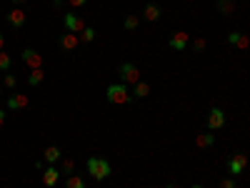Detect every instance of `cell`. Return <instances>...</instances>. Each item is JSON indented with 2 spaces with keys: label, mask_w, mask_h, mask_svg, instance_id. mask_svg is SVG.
<instances>
[{
  "label": "cell",
  "mask_w": 250,
  "mask_h": 188,
  "mask_svg": "<svg viewBox=\"0 0 250 188\" xmlns=\"http://www.w3.org/2000/svg\"><path fill=\"white\" fill-rule=\"evenodd\" d=\"M110 173H113V168H110V163L105 158H100V156L88 158V176H93L95 181H105Z\"/></svg>",
  "instance_id": "6da1fadb"
},
{
  "label": "cell",
  "mask_w": 250,
  "mask_h": 188,
  "mask_svg": "<svg viewBox=\"0 0 250 188\" xmlns=\"http://www.w3.org/2000/svg\"><path fill=\"white\" fill-rule=\"evenodd\" d=\"M105 95H108V100H110L113 106H125V103H130V100H133V95H130V91H128V85H123V83L108 85Z\"/></svg>",
  "instance_id": "7a4b0ae2"
},
{
  "label": "cell",
  "mask_w": 250,
  "mask_h": 188,
  "mask_svg": "<svg viewBox=\"0 0 250 188\" xmlns=\"http://www.w3.org/2000/svg\"><path fill=\"white\" fill-rule=\"evenodd\" d=\"M118 75H120L123 85H135V83L140 80V71H138V65H133V63H128V60L118 65Z\"/></svg>",
  "instance_id": "3957f363"
},
{
  "label": "cell",
  "mask_w": 250,
  "mask_h": 188,
  "mask_svg": "<svg viewBox=\"0 0 250 188\" xmlns=\"http://www.w3.org/2000/svg\"><path fill=\"white\" fill-rule=\"evenodd\" d=\"M63 23H65V30L68 33H75V36H80V33L85 30V20L80 18V15H75V13H65L63 15Z\"/></svg>",
  "instance_id": "277c9868"
},
{
  "label": "cell",
  "mask_w": 250,
  "mask_h": 188,
  "mask_svg": "<svg viewBox=\"0 0 250 188\" xmlns=\"http://www.w3.org/2000/svg\"><path fill=\"white\" fill-rule=\"evenodd\" d=\"M248 166V156L245 153H233V156L228 158V170H230V176H240L243 170Z\"/></svg>",
  "instance_id": "5b68a950"
},
{
  "label": "cell",
  "mask_w": 250,
  "mask_h": 188,
  "mask_svg": "<svg viewBox=\"0 0 250 188\" xmlns=\"http://www.w3.org/2000/svg\"><path fill=\"white\" fill-rule=\"evenodd\" d=\"M220 128H225V113L220 108H210V113H208V131L215 133Z\"/></svg>",
  "instance_id": "8992f818"
},
{
  "label": "cell",
  "mask_w": 250,
  "mask_h": 188,
  "mask_svg": "<svg viewBox=\"0 0 250 188\" xmlns=\"http://www.w3.org/2000/svg\"><path fill=\"white\" fill-rule=\"evenodd\" d=\"M20 58H23V63L30 68V71H35V68H43V56H40L35 48H25L23 53H20Z\"/></svg>",
  "instance_id": "52a82bcc"
},
{
  "label": "cell",
  "mask_w": 250,
  "mask_h": 188,
  "mask_svg": "<svg viewBox=\"0 0 250 188\" xmlns=\"http://www.w3.org/2000/svg\"><path fill=\"white\" fill-rule=\"evenodd\" d=\"M190 43V36L185 30H178V33H173L170 36V40H168V45L173 48V50H185V45Z\"/></svg>",
  "instance_id": "ba28073f"
},
{
  "label": "cell",
  "mask_w": 250,
  "mask_h": 188,
  "mask_svg": "<svg viewBox=\"0 0 250 188\" xmlns=\"http://www.w3.org/2000/svg\"><path fill=\"white\" fill-rule=\"evenodd\" d=\"M28 103H30V98L25 93H13L8 98V111H23V108H28Z\"/></svg>",
  "instance_id": "9c48e42d"
},
{
  "label": "cell",
  "mask_w": 250,
  "mask_h": 188,
  "mask_svg": "<svg viewBox=\"0 0 250 188\" xmlns=\"http://www.w3.org/2000/svg\"><path fill=\"white\" fill-rule=\"evenodd\" d=\"M58 178H60V168L50 166V168H45V170H43V186H48V188H55Z\"/></svg>",
  "instance_id": "30bf717a"
},
{
  "label": "cell",
  "mask_w": 250,
  "mask_h": 188,
  "mask_svg": "<svg viewBox=\"0 0 250 188\" xmlns=\"http://www.w3.org/2000/svg\"><path fill=\"white\" fill-rule=\"evenodd\" d=\"M8 23L18 30V28H23L25 25V10L23 8H13L10 13H8Z\"/></svg>",
  "instance_id": "8fae6325"
},
{
  "label": "cell",
  "mask_w": 250,
  "mask_h": 188,
  "mask_svg": "<svg viewBox=\"0 0 250 188\" xmlns=\"http://www.w3.org/2000/svg\"><path fill=\"white\" fill-rule=\"evenodd\" d=\"M80 45V36H75V33H63L60 36V48L63 50H75Z\"/></svg>",
  "instance_id": "7c38bea8"
},
{
  "label": "cell",
  "mask_w": 250,
  "mask_h": 188,
  "mask_svg": "<svg viewBox=\"0 0 250 188\" xmlns=\"http://www.w3.org/2000/svg\"><path fill=\"white\" fill-rule=\"evenodd\" d=\"M160 15H163V10H160V5H155V3H148V5H145V10H143V18H145L148 23L160 20Z\"/></svg>",
  "instance_id": "4fadbf2b"
},
{
  "label": "cell",
  "mask_w": 250,
  "mask_h": 188,
  "mask_svg": "<svg viewBox=\"0 0 250 188\" xmlns=\"http://www.w3.org/2000/svg\"><path fill=\"white\" fill-rule=\"evenodd\" d=\"M213 143H215V135H213L210 131H208V133H198V135H195V146H198V148H210Z\"/></svg>",
  "instance_id": "5bb4252c"
},
{
  "label": "cell",
  "mask_w": 250,
  "mask_h": 188,
  "mask_svg": "<svg viewBox=\"0 0 250 188\" xmlns=\"http://www.w3.org/2000/svg\"><path fill=\"white\" fill-rule=\"evenodd\" d=\"M43 156H45V161H48V163H58V161L63 158V153H60V148H58V146H48Z\"/></svg>",
  "instance_id": "9a60e30c"
},
{
  "label": "cell",
  "mask_w": 250,
  "mask_h": 188,
  "mask_svg": "<svg viewBox=\"0 0 250 188\" xmlns=\"http://www.w3.org/2000/svg\"><path fill=\"white\" fill-rule=\"evenodd\" d=\"M150 95V85L145 83V80H138L135 83V93H133V98H148Z\"/></svg>",
  "instance_id": "2e32d148"
},
{
  "label": "cell",
  "mask_w": 250,
  "mask_h": 188,
  "mask_svg": "<svg viewBox=\"0 0 250 188\" xmlns=\"http://www.w3.org/2000/svg\"><path fill=\"white\" fill-rule=\"evenodd\" d=\"M60 173L63 176H73L75 173V161L73 158H60Z\"/></svg>",
  "instance_id": "e0dca14e"
},
{
  "label": "cell",
  "mask_w": 250,
  "mask_h": 188,
  "mask_svg": "<svg viewBox=\"0 0 250 188\" xmlns=\"http://www.w3.org/2000/svg\"><path fill=\"white\" fill-rule=\"evenodd\" d=\"M45 80V71L43 68H35V71H30V75H28V83L30 85H40Z\"/></svg>",
  "instance_id": "ac0fdd59"
},
{
  "label": "cell",
  "mask_w": 250,
  "mask_h": 188,
  "mask_svg": "<svg viewBox=\"0 0 250 188\" xmlns=\"http://www.w3.org/2000/svg\"><path fill=\"white\" fill-rule=\"evenodd\" d=\"M218 10L223 15H233L235 13V3H233V0H218Z\"/></svg>",
  "instance_id": "d6986e66"
},
{
  "label": "cell",
  "mask_w": 250,
  "mask_h": 188,
  "mask_svg": "<svg viewBox=\"0 0 250 188\" xmlns=\"http://www.w3.org/2000/svg\"><path fill=\"white\" fill-rule=\"evenodd\" d=\"M138 25H140L138 15H125V20H123V28H125V30H138Z\"/></svg>",
  "instance_id": "ffe728a7"
},
{
  "label": "cell",
  "mask_w": 250,
  "mask_h": 188,
  "mask_svg": "<svg viewBox=\"0 0 250 188\" xmlns=\"http://www.w3.org/2000/svg\"><path fill=\"white\" fill-rule=\"evenodd\" d=\"M65 188H85V181H83L80 176L73 173V176H68V178H65Z\"/></svg>",
  "instance_id": "44dd1931"
},
{
  "label": "cell",
  "mask_w": 250,
  "mask_h": 188,
  "mask_svg": "<svg viewBox=\"0 0 250 188\" xmlns=\"http://www.w3.org/2000/svg\"><path fill=\"white\" fill-rule=\"evenodd\" d=\"M10 65H13V58L5 53V50H0V73L10 71Z\"/></svg>",
  "instance_id": "7402d4cb"
},
{
  "label": "cell",
  "mask_w": 250,
  "mask_h": 188,
  "mask_svg": "<svg viewBox=\"0 0 250 188\" xmlns=\"http://www.w3.org/2000/svg\"><path fill=\"white\" fill-rule=\"evenodd\" d=\"M80 40H85V43H93V40H95V28L85 25V30L80 33Z\"/></svg>",
  "instance_id": "603a6c76"
},
{
  "label": "cell",
  "mask_w": 250,
  "mask_h": 188,
  "mask_svg": "<svg viewBox=\"0 0 250 188\" xmlns=\"http://www.w3.org/2000/svg\"><path fill=\"white\" fill-rule=\"evenodd\" d=\"M233 45H235L238 50H245V48H250V38L245 36V33H240V36H238V40H235Z\"/></svg>",
  "instance_id": "cb8c5ba5"
},
{
  "label": "cell",
  "mask_w": 250,
  "mask_h": 188,
  "mask_svg": "<svg viewBox=\"0 0 250 188\" xmlns=\"http://www.w3.org/2000/svg\"><path fill=\"white\" fill-rule=\"evenodd\" d=\"M193 50H195V53H203V50H205V38H195L193 40Z\"/></svg>",
  "instance_id": "d4e9b609"
},
{
  "label": "cell",
  "mask_w": 250,
  "mask_h": 188,
  "mask_svg": "<svg viewBox=\"0 0 250 188\" xmlns=\"http://www.w3.org/2000/svg\"><path fill=\"white\" fill-rule=\"evenodd\" d=\"M3 85H5V88H10V91H13L15 85H18V78H15V75H5V78H3Z\"/></svg>",
  "instance_id": "484cf974"
},
{
  "label": "cell",
  "mask_w": 250,
  "mask_h": 188,
  "mask_svg": "<svg viewBox=\"0 0 250 188\" xmlns=\"http://www.w3.org/2000/svg\"><path fill=\"white\" fill-rule=\"evenodd\" d=\"M220 188H238V183H235V178H223Z\"/></svg>",
  "instance_id": "4316f807"
},
{
  "label": "cell",
  "mask_w": 250,
  "mask_h": 188,
  "mask_svg": "<svg viewBox=\"0 0 250 188\" xmlns=\"http://www.w3.org/2000/svg\"><path fill=\"white\" fill-rule=\"evenodd\" d=\"M68 3H70V8H80V5L88 3V0H68Z\"/></svg>",
  "instance_id": "83f0119b"
},
{
  "label": "cell",
  "mask_w": 250,
  "mask_h": 188,
  "mask_svg": "<svg viewBox=\"0 0 250 188\" xmlns=\"http://www.w3.org/2000/svg\"><path fill=\"white\" fill-rule=\"evenodd\" d=\"M3 126H5V111L0 108V128H3Z\"/></svg>",
  "instance_id": "f1b7e54d"
},
{
  "label": "cell",
  "mask_w": 250,
  "mask_h": 188,
  "mask_svg": "<svg viewBox=\"0 0 250 188\" xmlns=\"http://www.w3.org/2000/svg\"><path fill=\"white\" fill-rule=\"evenodd\" d=\"M0 50H5V36L0 33Z\"/></svg>",
  "instance_id": "f546056e"
},
{
  "label": "cell",
  "mask_w": 250,
  "mask_h": 188,
  "mask_svg": "<svg viewBox=\"0 0 250 188\" xmlns=\"http://www.w3.org/2000/svg\"><path fill=\"white\" fill-rule=\"evenodd\" d=\"M165 188H180V186H178V183H165Z\"/></svg>",
  "instance_id": "4dcf8cb0"
},
{
  "label": "cell",
  "mask_w": 250,
  "mask_h": 188,
  "mask_svg": "<svg viewBox=\"0 0 250 188\" xmlns=\"http://www.w3.org/2000/svg\"><path fill=\"white\" fill-rule=\"evenodd\" d=\"M13 3H15V5H23V3H28V0H13Z\"/></svg>",
  "instance_id": "1f68e13d"
},
{
  "label": "cell",
  "mask_w": 250,
  "mask_h": 188,
  "mask_svg": "<svg viewBox=\"0 0 250 188\" xmlns=\"http://www.w3.org/2000/svg\"><path fill=\"white\" fill-rule=\"evenodd\" d=\"M0 98H3V85H0Z\"/></svg>",
  "instance_id": "d6a6232c"
},
{
  "label": "cell",
  "mask_w": 250,
  "mask_h": 188,
  "mask_svg": "<svg viewBox=\"0 0 250 188\" xmlns=\"http://www.w3.org/2000/svg\"><path fill=\"white\" fill-rule=\"evenodd\" d=\"M193 188H203V186H198V183H195V186H193Z\"/></svg>",
  "instance_id": "836d02e7"
}]
</instances>
